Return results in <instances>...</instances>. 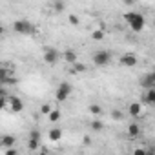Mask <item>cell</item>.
I'll return each instance as SVG.
<instances>
[{
  "label": "cell",
  "mask_w": 155,
  "mask_h": 155,
  "mask_svg": "<svg viewBox=\"0 0 155 155\" xmlns=\"http://www.w3.org/2000/svg\"><path fill=\"white\" fill-rule=\"evenodd\" d=\"M53 108L49 106V104H42L40 106V111H42V115H49V111H51Z\"/></svg>",
  "instance_id": "24"
},
{
  "label": "cell",
  "mask_w": 155,
  "mask_h": 155,
  "mask_svg": "<svg viewBox=\"0 0 155 155\" xmlns=\"http://www.w3.org/2000/svg\"><path fill=\"white\" fill-rule=\"evenodd\" d=\"M124 20H126V24L131 28V31H135V33H140V31L144 29V26H146L144 17H142L140 13H137V11H128V13H124Z\"/></svg>",
  "instance_id": "1"
},
{
  "label": "cell",
  "mask_w": 155,
  "mask_h": 155,
  "mask_svg": "<svg viewBox=\"0 0 155 155\" xmlns=\"http://www.w3.org/2000/svg\"><path fill=\"white\" fill-rule=\"evenodd\" d=\"M60 117H62V113H60V110H51L49 111V115H48V119H49V122H58L60 120Z\"/></svg>",
  "instance_id": "17"
},
{
  "label": "cell",
  "mask_w": 155,
  "mask_h": 155,
  "mask_svg": "<svg viewBox=\"0 0 155 155\" xmlns=\"http://www.w3.org/2000/svg\"><path fill=\"white\" fill-rule=\"evenodd\" d=\"M111 62V53L108 49H99L93 53V64L97 68H106Z\"/></svg>",
  "instance_id": "2"
},
{
  "label": "cell",
  "mask_w": 155,
  "mask_h": 155,
  "mask_svg": "<svg viewBox=\"0 0 155 155\" xmlns=\"http://www.w3.org/2000/svg\"><path fill=\"white\" fill-rule=\"evenodd\" d=\"M140 102H142V104H146V106H155V88L144 90V95H142Z\"/></svg>",
  "instance_id": "8"
},
{
  "label": "cell",
  "mask_w": 155,
  "mask_h": 155,
  "mask_svg": "<svg viewBox=\"0 0 155 155\" xmlns=\"http://www.w3.org/2000/svg\"><path fill=\"white\" fill-rule=\"evenodd\" d=\"M111 119H113V120H122V119H124V115H122V111L113 110V111H111Z\"/></svg>",
  "instance_id": "22"
},
{
  "label": "cell",
  "mask_w": 155,
  "mask_h": 155,
  "mask_svg": "<svg viewBox=\"0 0 155 155\" xmlns=\"http://www.w3.org/2000/svg\"><path fill=\"white\" fill-rule=\"evenodd\" d=\"M48 139H49L51 142H58V140L62 139V130H60L58 126H55V128H51V130L48 131Z\"/></svg>",
  "instance_id": "12"
},
{
  "label": "cell",
  "mask_w": 155,
  "mask_h": 155,
  "mask_svg": "<svg viewBox=\"0 0 155 155\" xmlns=\"http://www.w3.org/2000/svg\"><path fill=\"white\" fill-rule=\"evenodd\" d=\"M24 110V102L18 97H9V111L13 113H20Z\"/></svg>",
  "instance_id": "9"
},
{
  "label": "cell",
  "mask_w": 155,
  "mask_h": 155,
  "mask_svg": "<svg viewBox=\"0 0 155 155\" xmlns=\"http://www.w3.org/2000/svg\"><path fill=\"white\" fill-rule=\"evenodd\" d=\"M90 126H91V130H93V131H102V130H104V122H102L101 119L91 120V124H90Z\"/></svg>",
  "instance_id": "20"
},
{
  "label": "cell",
  "mask_w": 155,
  "mask_h": 155,
  "mask_svg": "<svg viewBox=\"0 0 155 155\" xmlns=\"http://www.w3.org/2000/svg\"><path fill=\"white\" fill-rule=\"evenodd\" d=\"M58 57H60L58 49H55V48H44V62L46 64H57Z\"/></svg>",
  "instance_id": "6"
},
{
  "label": "cell",
  "mask_w": 155,
  "mask_h": 155,
  "mask_svg": "<svg viewBox=\"0 0 155 155\" xmlns=\"http://www.w3.org/2000/svg\"><path fill=\"white\" fill-rule=\"evenodd\" d=\"M153 28H155V20H153Z\"/></svg>",
  "instance_id": "28"
},
{
  "label": "cell",
  "mask_w": 155,
  "mask_h": 155,
  "mask_svg": "<svg viewBox=\"0 0 155 155\" xmlns=\"http://www.w3.org/2000/svg\"><path fill=\"white\" fill-rule=\"evenodd\" d=\"M128 113L131 117H140L142 115V102H131L128 106Z\"/></svg>",
  "instance_id": "11"
},
{
  "label": "cell",
  "mask_w": 155,
  "mask_h": 155,
  "mask_svg": "<svg viewBox=\"0 0 155 155\" xmlns=\"http://www.w3.org/2000/svg\"><path fill=\"white\" fill-rule=\"evenodd\" d=\"M66 9V2H64V0H55V2H53V11L55 13H62Z\"/></svg>",
  "instance_id": "18"
},
{
  "label": "cell",
  "mask_w": 155,
  "mask_h": 155,
  "mask_svg": "<svg viewBox=\"0 0 155 155\" xmlns=\"http://www.w3.org/2000/svg\"><path fill=\"white\" fill-rule=\"evenodd\" d=\"M122 4H124V6H130V8H131V6H135V4H137V0H122Z\"/></svg>",
  "instance_id": "26"
},
{
  "label": "cell",
  "mask_w": 155,
  "mask_h": 155,
  "mask_svg": "<svg viewBox=\"0 0 155 155\" xmlns=\"http://www.w3.org/2000/svg\"><path fill=\"white\" fill-rule=\"evenodd\" d=\"M140 88L142 90H150V88H155V79L151 77V73H146L142 79H140Z\"/></svg>",
  "instance_id": "10"
},
{
  "label": "cell",
  "mask_w": 155,
  "mask_h": 155,
  "mask_svg": "<svg viewBox=\"0 0 155 155\" xmlns=\"http://www.w3.org/2000/svg\"><path fill=\"white\" fill-rule=\"evenodd\" d=\"M4 155H18V150H17L15 146H11V148H4Z\"/></svg>",
  "instance_id": "23"
},
{
  "label": "cell",
  "mask_w": 155,
  "mask_h": 155,
  "mask_svg": "<svg viewBox=\"0 0 155 155\" xmlns=\"http://www.w3.org/2000/svg\"><path fill=\"white\" fill-rule=\"evenodd\" d=\"M151 77H153V79H155V69H153V71H151Z\"/></svg>",
  "instance_id": "27"
},
{
  "label": "cell",
  "mask_w": 155,
  "mask_h": 155,
  "mask_svg": "<svg viewBox=\"0 0 155 155\" xmlns=\"http://www.w3.org/2000/svg\"><path fill=\"white\" fill-rule=\"evenodd\" d=\"M15 142H17L15 135H2V139H0V144L4 148H11V146H15Z\"/></svg>",
  "instance_id": "14"
},
{
  "label": "cell",
  "mask_w": 155,
  "mask_h": 155,
  "mask_svg": "<svg viewBox=\"0 0 155 155\" xmlns=\"http://www.w3.org/2000/svg\"><path fill=\"white\" fill-rule=\"evenodd\" d=\"M71 93H73V86H71L69 82H60L58 88H57V91H55V99H57L58 102H64Z\"/></svg>",
  "instance_id": "4"
},
{
  "label": "cell",
  "mask_w": 155,
  "mask_h": 155,
  "mask_svg": "<svg viewBox=\"0 0 155 155\" xmlns=\"http://www.w3.org/2000/svg\"><path fill=\"white\" fill-rule=\"evenodd\" d=\"M40 140H42V135L38 130H31L29 131V140H28V148L29 151H37L38 146H40Z\"/></svg>",
  "instance_id": "5"
},
{
  "label": "cell",
  "mask_w": 155,
  "mask_h": 155,
  "mask_svg": "<svg viewBox=\"0 0 155 155\" xmlns=\"http://www.w3.org/2000/svg\"><path fill=\"white\" fill-rule=\"evenodd\" d=\"M69 22L73 26H79V17H77V15H69Z\"/></svg>",
  "instance_id": "25"
},
{
  "label": "cell",
  "mask_w": 155,
  "mask_h": 155,
  "mask_svg": "<svg viewBox=\"0 0 155 155\" xmlns=\"http://www.w3.org/2000/svg\"><path fill=\"white\" fill-rule=\"evenodd\" d=\"M62 58H64L68 64H75V62H77V51H75V49H66V51L62 53Z\"/></svg>",
  "instance_id": "13"
},
{
  "label": "cell",
  "mask_w": 155,
  "mask_h": 155,
  "mask_svg": "<svg viewBox=\"0 0 155 155\" xmlns=\"http://www.w3.org/2000/svg\"><path fill=\"white\" fill-rule=\"evenodd\" d=\"M13 31L18 33V35H33L35 33V26L29 20H15Z\"/></svg>",
  "instance_id": "3"
},
{
  "label": "cell",
  "mask_w": 155,
  "mask_h": 155,
  "mask_svg": "<svg viewBox=\"0 0 155 155\" xmlns=\"http://www.w3.org/2000/svg\"><path fill=\"white\" fill-rule=\"evenodd\" d=\"M104 35H106V33H104V29H102V28H99V29H95V31L91 33V38H93L95 42H101V40L104 38Z\"/></svg>",
  "instance_id": "19"
},
{
  "label": "cell",
  "mask_w": 155,
  "mask_h": 155,
  "mask_svg": "<svg viewBox=\"0 0 155 155\" xmlns=\"http://www.w3.org/2000/svg\"><path fill=\"white\" fill-rule=\"evenodd\" d=\"M71 66H73V69H71L73 73H84V71L88 69L86 64H82V62H75V64H71Z\"/></svg>",
  "instance_id": "21"
},
{
  "label": "cell",
  "mask_w": 155,
  "mask_h": 155,
  "mask_svg": "<svg viewBox=\"0 0 155 155\" xmlns=\"http://www.w3.org/2000/svg\"><path fill=\"white\" fill-rule=\"evenodd\" d=\"M88 111H90L91 115H95V117H101V115L104 113V110H102L101 104H90V106H88Z\"/></svg>",
  "instance_id": "16"
},
{
  "label": "cell",
  "mask_w": 155,
  "mask_h": 155,
  "mask_svg": "<svg viewBox=\"0 0 155 155\" xmlns=\"http://www.w3.org/2000/svg\"><path fill=\"white\" fill-rule=\"evenodd\" d=\"M119 64H120L122 68H133V66H137V57H135L133 53H124V55L119 58Z\"/></svg>",
  "instance_id": "7"
},
{
  "label": "cell",
  "mask_w": 155,
  "mask_h": 155,
  "mask_svg": "<svg viewBox=\"0 0 155 155\" xmlns=\"http://www.w3.org/2000/svg\"><path fill=\"white\" fill-rule=\"evenodd\" d=\"M128 135H130L131 139L139 137V135H140V126H139L137 122H131V124L128 126Z\"/></svg>",
  "instance_id": "15"
}]
</instances>
